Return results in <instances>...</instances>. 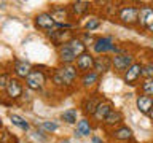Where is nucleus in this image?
<instances>
[{"label":"nucleus","mask_w":153,"mask_h":143,"mask_svg":"<svg viewBox=\"0 0 153 143\" xmlns=\"http://www.w3.org/2000/svg\"><path fill=\"white\" fill-rule=\"evenodd\" d=\"M110 57H112V70L118 75H123L128 70V67L136 62V54L128 49L120 52V54H113Z\"/></svg>","instance_id":"nucleus-4"},{"label":"nucleus","mask_w":153,"mask_h":143,"mask_svg":"<svg viewBox=\"0 0 153 143\" xmlns=\"http://www.w3.org/2000/svg\"><path fill=\"white\" fill-rule=\"evenodd\" d=\"M153 22V7L152 5H142L139 7V16H137V27L147 30L148 26Z\"/></svg>","instance_id":"nucleus-18"},{"label":"nucleus","mask_w":153,"mask_h":143,"mask_svg":"<svg viewBox=\"0 0 153 143\" xmlns=\"http://www.w3.org/2000/svg\"><path fill=\"white\" fill-rule=\"evenodd\" d=\"M93 70H94L99 76L105 75L107 72L112 70V57H110L108 54H104V56H94V65H93Z\"/></svg>","instance_id":"nucleus-20"},{"label":"nucleus","mask_w":153,"mask_h":143,"mask_svg":"<svg viewBox=\"0 0 153 143\" xmlns=\"http://www.w3.org/2000/svg\"><path fill=\"white\" fill-rule=\"evenodd\" d=\"M80 73L75 65H57L51 72V84L59 91L74 89L78 84Z\"/></svg>","instance_id":"nucleus-1"},{"label":"nucleus","mask_w":153,"mask_h":143,"mask_svg":"<svg viewBox=\"0 0 153 143\" xmlns=\"http://www.w3.org/2000/svg\"><path fill=\"white\" fill-rule=\"evenodd\" d=\"M27 91H33V92H43V89L48 84V75L45 70H42L40 67H32L30 73L26 76V80L22 81Z\"/></svg>","instance_id":"nucleus-2"},{"label":"nucleus","mask_w":153,"mask_h":143,"mask_svg":"<svg viewBox=\"0 0 153 143\" xmlns=\"http://www.w3.org/2000/svg\"><path fill=\"white\" fill-rule=\"evenodd\" d=\"M100 24H102V19H100L99 16H89V18H86V21L83 24V29H85V32H94V30H97V29L100 27Z\"/></svg>","instance_id":"nucleus-27"},{"label":"nucleus","mask_w":153,"mask_h":143,"mask_svg":"<svg viewBox=\"0 0 153 143\" xmlns=\"http://www.w3.org/2000/svg\"><path fill=\"white\" fill-rule=\"evenodd\" d=\"M61 143H70V142H67V140H64V142H61Z\"/></svg>","instance_id":"nucleus-36"},{"label":"nucleus","mask_w":153,"mask_h":143,"mask_svg":"<svg viewBox=\"0 0 153 143\" xmlns=\"http://www.w3.org/2000/svg\"><path fill=\"white\" fill-rule=\"evenodd\" d=\"M91 143H107V142H105V140H104L102 137L93 135V137H91Z\"/></svg>","instance_id":"nucleus-33"},{"label":"nucleus","mask_w":153,"mask_h":143,"mask_svg":"<svg viewBox=\"0 0 153 143\" xmlns=\"http://www.w3.org/2000/svg\"><path fill=\"white\" fill-rule=\"evenodd\" d=\"M75 69L78 70V73H86V72H91L93 70V65H94V54L89 51L80 54L78 57L75 59Z\"/></svg>","instance_id":"nucleus-16"},{"label":"nucleus","mask_w":153,"mask_h":143,"mask_svg":"<svg viewBox=\"0 0 153 143\" xmlns=\"http://www.w3.org/2000/svg\"><path fill=\"white\" fill-rule=\"evenodd\" d=\"M11 72H0V94L5 92V89H7L8 86V81L11 80Z\"/></svg>","instance_id":"nucleus-32"},{"label":"nucleus","mask_w":153,"mask_h":143,"mask_svg":"<svg viewBox=\"0 0 153 143\" xmlns=\"http://www.w3.org/2000/svg\"><path fill=\"white\" fill-rule=\"evenodd\" d=\"M139 91H140V94H143V95L153 97V78L140 80V83H139Z\"/></svg>","instance_id":"nucleus-29"},{"label":"nucleus","mask_w":153,"mask_h":143,"mask_svg":"<svg viewBox=\"0 0 153 143\" xmlns=\"http://www.w3.org/2000/svg\"><path fill=\"white\" fill-rule=\"evenodd\" d=\"M91 7H93V3L86 2V0H76V2H72L69 5V11H70L72 19L86 16V14L91 11Z\"/></svg>","instance_id":"nucleus-17"},{"label":"nucleus","mask_w":153,"mask_h":143,"mask_svg":"<svg viewBox=\"0 0 153 143\" xmlns=\"http://www.w3.org/2000/svg\"><path fill=\"white\" fill-rule=\"evenodd\" d=\"M99 83H100V76L94 70L81 73L78 78V88L81 91H85V92H93V89L97 88Z\"/></svg>","instance_id":"nucleus-11"},{"label":"nucleus","mask_w":153,"mask_h":143,"mask_svg":"<svg viewBox=\"0 0 153 143\" xmlns=\"http://www.w3.org/2000/svg\"><path fill=\"white\" fill-rule=\"evenodd\" d=\"M67 45L70 46V49H72V52L75 54V57H78L80 54H83V52H86L88 51V48H86L83 43H81V40L76 35H74L70 38L69 41H67Z\"/></svg>","instance_id":"nucleus-26"},{"label":"nucleus","mask_w":153,"mask_h":143,"mask_svg":"<svg viewBox=\"0 0 153 143\" xmlns=\"http://www.w3.org/2000/svg\"><path fill=\"white\" fill-rule=\"evenodd\" d=\"M81 40V43L86 46V48H89V46H93V43L96 40V37L93 35V33H89V32H81L80 35H76Z\"/></svg>","instance_id":"nucleus-31"},{"label":"nucleus","mask_w":153,"mask_h":143,"mask_svg":"<svg viewBox=\"0 0 153 143\" xmlns=\"http://www.w3.org/2000/svg\"><path fill=\"white\" fill-rule=\"evenodd\" d=\"M8 118H10V122H11L13 126H16L18 129H21V130H24V132H29V130H30V122H29L24 116H21V114L10 113Z\"/></svg>","instance_id":"nucleus-24"},{"label":"nucleus","mask_w":153,"mask_h":143,"mask_svg":"<svg viewBox=\"0 0 153 143\" xmlns=\"http://www.w3.org/2000/svg\"><path fill=\"white\" fill-rule=\"evenodd\" d=\"M32 70V64L26 59H21V57H14L13 59V64H11V75L14 78L24 81L26 76L30 73Z\"/></svg>","instance_id":"nucleus-12"},{"label":"nucleus","mask_w":153,"mask_h":143,"mask_svg":"<svg viewBox=\"0 0 153 143\" xmlns=\"http://www.w3.org/2000/svg\"><path fill=\"white\" fill-rule=\"evenodd\" d=\"M51 16L54 18L56 22H70V11H69V7H62V5H53L51 10H50Z\"/></svg>","instance_id":"nucleus-22"},{"label":"nucleus","mask_w":153,"mask_h":143,"mask_svg":"<svg viewBox=\"0 0 153 143\" xmlns=\"http://www.w3.org/2000/svg\"><path fill=\"white\" fill-rule=\"evenodd\" d=\"M121 124H124V114H123V111L120 108H112L110 110V113L105 116V119L102 121V126L105 130H112V129H115V127H118V126H121Z\"/></svg>","instance_id":"nucleus-15"},{"label":"nucleus","mask_w":153,"mask_h":143,"mask_svg":"<svg viewBox=\"0 0 153 143\" xmlns=\"http://www.w3.org/2000/svg\"><path fill=\"white\" fill-rule=\"evenodd\" d=\"M56 54H57V62H59V65H74L75 64V54L72 52L70 46L64 43V45H61L59 48H56Z\"/></svg>","instance_id":"nucleus-19"},{"label":"nucleus","mask_w":153,"mask_h":143,"mask_svg":"<svg viewBox=\"0 0 153 143\" xmlns=\"http://www.w3.org/2000/svg\"><path fill=\"white\" fill-rule=\"evenodd\" d=\"M137 16H139V7L132 3L121 5L117 10V18L118 21L128 27H136L137 26Z\"/></svg>","instance_id":"nucleus-3"},{"label":"nucleus","mask_w":153,"mask_h":143,"mask_svg":"<svg viewBox=\"0 0 153 143\" xmlns=\"http://www.w3.org/2000/svg\"><path fill=\"white\" fill-rule=\"evenodd\" d=\"M153 78V59L142 62V80Z\"/></svg>","instance_id":"nucleus-30"},{"label":"nucleus","mask_w":153,"mask_h":143,"mask_svg":"<svg viewBox=\"0 0 153 143\" xmlns=\"http://www.w3.org/2000/svg\"><path fill=\"white\" fill-rule=\"evenodd\" d=\"M93 122L89 121V118H80L75 124V135L76 137H89L93 133Z\"/></svg>","instance_id":"nucleus-21"},{"label":"nucleus","mask_w":153,"mask_h":143,"mask_svg":"<svg viewBox=\"0 0 153 143\" xmlns=\"http://www.w3.org/2000/svg\"><path fill=\"white\" fill-rule=\"evenodd\" d=\"M147 32H150V33H153V22L148 26V29H147Z\"/></svg>","instance_id":"nucleus-34"},{"label":"nucleus","mask_w":153,"mask_h":143,"mask_svg":"<svg viewBox=\"0 0 153 143\" xmlns=\"http://www.w3.org/2000/svg\"><path fill=\"white\" fill-rule=\"evenodd\" d=\"M115 46H117V41L112 35H100V37H96V40L91 46V51H93L94 56H104V54H108L113 52Z\"/></svg>","instance_id":"nucleus-5"},{"label":"nucleus","mask_w":153,"mask_h":143,"mask_svg":"<svg viewBox=\"0 0 153 143\" xmlns=\"http://www.w3.org/2000/svg\"><path fill=\"white\" fill-rule=\"evenodd\" d=\"M74 30H64V29H51V30L45 32V37L51 41V45H54V48H59L61 45H64L74 37Z\"/></svg>","instance_id":"nucleus-9"},{"label":"nucleus","mask_w":153,"mask_h":143,"mask_svg":"<svg viewBox=\"0 0 153 143\" xmlns=\"http://www.w3.org/2000/svg\"><path fill=\"white\" fill-rule=\"evenodd\" d=\"M113 108V103L110 102L108 99H102L99 102V105L97 107H96V110H94V113L91 114V118H89V121L93 122V126L96 124V126H100V124H102V121L105 119V116H107V114L110 113V110Z\"/></svg>","instance_id":"nucleus-10"},{"label":"nucleus","mask_w":153,"mask_h":143,"mask_svg":"<svg viewBox=\"0 0 153 143\" xmlns=\"http://www.w3.org/2000/svg\"><path fill=\"white\" fill-rule=\"evenodd\" d=\"M136 107L140 111V114H147L150 113V110L153 108V97H148V95L139 94L136 97Z\"/></svg>","instance_id":"nucleus-23"},{"label":"nucleus","mask_w":153,"mask_h":143,"mask_svg":"<svg viewBox=\"0 0 153 143\" xmlns=\"http://www.w3.org/2000/svg\"><path fill=\"white\" fill-rule=\"evenodd\" d=\"M33 26H35L37 30L45 33L48 30H51V29H54L56 21H54V18L51 16L50 11H42V13H38L33 16Z\"/></svg>","instance_id":"nucleus-13"},{"label":"nucleus","mask_w":153,"mask_h":143,"mask_svg":"<svg viewBox=\"0 0 153 143\" xmlns=\"http://www.w3.org/2000/svg\"><path fill=\"white\" fill-rule=\"evenodd\" d=\"M24 91H26V86H24V83L21 80L14 78V76H11V80L8 81V86L7 89H5V97H7L8 100H11V102H19L24 94Z\"/></svg>","instance_id":"nucleus-8"},{"label":"nucleus","mask_w":153,"mask_h":143,"mask_svg":"<svg viewBox=\"0 0 153 143\" xmlns=\"http://www.w3.org/2000/svg\"><path fill=\"white\" fill-rule=\"evenodd\" d=\"M123 81L129 86H136L139 84V81L142 80V62H134L128 67V70L121 75Z\"/></svg>","instance_id":"nucleus-14"},{"label":"nucleus","mask_w":153,"mask_h":143,"mask_svg":"<svg viewBox=\"0 0 153 143\" xmlns=\"http://www.w3.org/2000/svg\"><path fill=\"white\" fill-rule=\"evenodd\" d=\"M148 118H150V121L153 122V108L150 110V113H148Z\"/></svg>","instance_id":"nucleus-35"},{"label":"nucleus","mask_w":153,"mask_h":143,"mask_svg":"<svg viewBox=\"0 0 153 143\" xmlns=\"http://www.w3.org/2000/svg\"><path fill=\"white\" fill-rule=\"evenodd\" d=\"M107 137L113 143H131V142H134V132L129 126H126V124H121V126L108 130Z\"/></svg>","instance_id":"nucleus-6"},{"label":"nucleus","mask_w":153,"mask_h":143,"mask_svg":"<svg viewBox=\"0 0 153 143\" xmlns=\"http://www.w3.org/2000/svg\"><path fill=\"white\" fill-rule=\"evenodd\" d=\"M104 97L99 92H86L85 97L80 100V110H81V113H83V116L91 118V114L94 113L96 107L99 105V102Z\"/></svg>","instance_id":"nucleus-7"},{"label":"nucleus","mask_w":153,"mask_h":143,"mask_svg":"<svg viewBox=\"0 0 153 143\" xmlns=\"http://www.w3.org/2000/svg\"><path fill=\"white\" fill-rule=\"evenodd\" d=\"M35 127L42 129V130L46 132V133H53V132H56L57 129H59V124H57L56 121H40V122L37 121Z\"/></svg>","instance_id":"nucleus-28"},{"label":"nucleus","mask_w":153,"mask_h":143,"mask_svg":"<svg viewBox=\"0 0 153 143\" xmlns=\"http://www.w3.org/2000/svg\"><path fill=\"white\" fill-rule=\"evenodd\" d=\"M78 114H80V111L76 108H67V110H64V111L61 113V119L65 124H69V126H75L76 121L80 119Z\"/></svg>","instance_id":"nucleus-25"}]
</instances>
